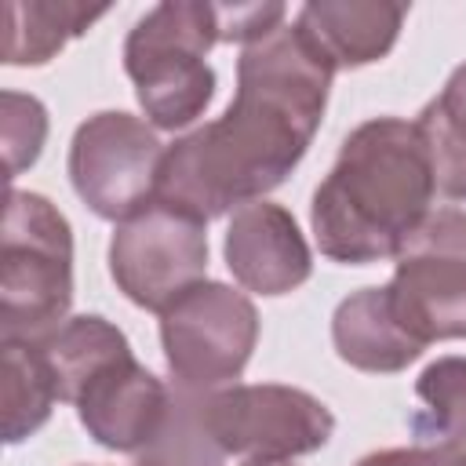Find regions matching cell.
Instances as JSON below:
<instances>
[{"instance_id":"cell-16","label":"cell","mask_w":466,"mask_h":466,"mask_svg":"<svg viewBox=\"0 0 466 466\" xmlns=\"http://www.w3.org/2000/svg\"><path fill=\"white\" fill-rule=\"evenodd\" d=\"M58 400L51 364L36 342H0V408L4 441L18 444L33 437Z\"/></svg>"},{"instance_id":"cell-23","label":"cell","mask_w":466,"mask_h":466,"mask_svg":"<svg viewBox=\"0 0 466 466\" xmlns=\"http://www.w3.org/2000/svg\"><path fill=\"white\" fill-rule=\"evenodd\" d=\"M138 466H146V462H138Z\"/></svg>"},{"instance_id":"cell-17","label":"cell","mask_w":466,"mask_h":466,"mask_svg":"<svg viewBox=\"0 0 466 466\" xmlns=\"http://www.w3.org/2000/svg\"><path fill=\"white\" fill-rule=\"evenodd\" d=\"M415 127L426 142L437 193L466 200V62L448 76L441 95L422 106Z\"/></svg>"},{"instance_id":"cell-6","label":"cell","mask_w":466,"mask_h":466,"mask_svg":"<svg viewBox=\"0 0 466 466\" xmlns=\"http://www.w3.org/2000/svg\"><path fill=\"white\" fill-rule=\"evenodd\" d=\"M390 306L419 342L466 339V211L437 208L393 255Z\"/></svg>"},{"instance_id":"cell-4","label":"cell","mask_w":466,"mask_h":466,"mask_svg":"<svg viewBox=\"0 0 466 466\" xmlns=\"http://www.w3.org/2000/svg\"><path fill=\"white\" fill-rule=\"evenodd\" d=\"M215 44H222L215 4L171 0L135 22L124 40V69L153 127L178 131L208 109L215 95L208 51Z\"/></svg>"},{"instance_id":"cell-13","label":"cell","mask_w":466,"mask_h":466,"mask_svg":"<svg viewBox=\"0 0 466 466\" xmlns=\"http://www.w3.org/2000/svg\"><path fill=\"white\" fill-rule=\"evenodd\" d=\"M331 342L350 368L371 375L404 371L426 350L397 320L386 288H360L346 295L331 317Z\"/></svg>"},{"instance_id":"cell-5","label":"cell","mask_w":466,"mask_h":466,"mask_svg":"<svg viewBox=\"0 0 466 466\" xmlns=\"http://www.w3.org/2000/svg\"><path fill=\"white\" fill-rule=\"evenodd\" d=\"M258 342V313L251 299L229 284L200 280L160 313V346L178 390L208 393L251 360Z\"/></svg>"},{"instance_id":"cell-9","label":"cell","mask_w":466,"mask_h":466,"mask_svg":"<svg viewBox=\"0 0 466 466\" xmlns=\"http://www.w3.org/2000/svg\"><path fill=\"white\" fill-rule=\"evenodd\" d=\"M208 222L171 208L149 204L142 215L116 226L109 240V273L127 302L164 313L178 295L208 273Z\"/></svg>"},{"instance_id":"cell-18","label":"cell","mask_w":466,"mask_h":466,"mask_svg":"<svg viewBox=\"0 0 466 466\" xmlns=\"http://www.w3.org/2000/svg\"><path fill=\"white\" fill-rule=\"evenodd\" d=\"M422 408L411 411L408 430L415 448H451L466 444V357H437L415 382Z\"/></svg>"},{"instance_id":"cell-1","label":"cell","mask_w":466,"mask_h":466,"mask_svg":"<svg viewBox=\"0 0 466 466\" xmlns=\"http://www.w3.org/2000/svg\"><path fill=\"white\" fill-rule=\"evenodd\" d=\"M331 76V62L295 25L244 44L233 102L218 120L167 146L157 200L200 222L262 200L306 157Z\"/></svg>"},{"instance_id":"cell-10","label":"cell","mask_w":466,"mask_h":466,"mask_svg":"<svg viewBox=\"0 0 466 466\" xmlns=\"http://www.w3.org/2000/svg\"><path fill=\"white\" fill-rule=\"evenodd\" d=\"M84 430L109 451H149L167 426L171 390L146 371L135 353L106 364L76 397Z\"/></svg>"},{"instance_id":"cell-8","label":"cell","mask_w":466,"mask_h":466,"mask_svg":"<svg viewBox=\"0 0 466 466\" xmlns=\"http://www.w3.org/2000/svg\"><path fill=\"white\" fill-rule=\"evenodd\" d=\"M167 146L157 131L120 109L87 116L69 142V182L106 222H127L157 204Z\"/></svg>"},{"instance_id":"cell-14","label":"cell","mask_w":466,"mask_h":466,"mask_svg":"<svg viewBox=\"0 0 466 466\" xmlns=\"http://www.w3.org/2000/svg\"><path fill=\"white\" fill-rule=\"evenodd\" d=\"M98 18H106V7L7 0L4 4V44H0V58L7 66H44L73 36L87 33Z\"/></svg>"},{"instance_id":"cell-2","label":"cell","mask_w":466,"mask_h":466,"mask_svg":"<svg viewBox=\"0 0 466 466\" xmlns=\"http://www.w3.org/2000/svg\"><path fill=\"white\" fill-rule=\"evenodd\" d=\"M433 167L415 120L375 116L342 138L313 189L309 226L320 255L342 266L393 258L433 211Z\"/></svg>"},{"instance_id":"cell-3","label":"cell","mask_w":466,"mask_h":466,"mask_svg":"<svg viewBox=\"0 0 466 466\" xmlns=\"http://www.w3.org/2000/svg\"><path fill=\"white\" fill-rule=\"evenodd\" d=\"M73 306V229L40 193L7 189L0 233V342H40Z\"/></svg>"},{"instance_id":"cell-20","label":"cell","mask_w":466,"mask_h":466,"mask_svg":"<svg viewBox=\"0 0 466 466\" xmlns=\"http://www.w3.org/2000/svg\"><path fill=\"white\" fill-rule=\"evenodd\" d=\"M357 466H430V462L422 448H386V451L364 455Z\"/></svg>"},{"instance_id":"cell-11","label":"cell","mask_w":466,"mask_h":466,"mask_svg":"<svg viewBox=\"0 0 466 466\" xmlns=\"http://www.w3.org/2000/svg\"><path fill=\"white\" fill-rule=\"evenodd\" d=\"M226 266L233 280L244 291L255 295H288L299 284L309 280L313 255L306 237L299 233V222L288 208L255 200L240 211H233L226 226Z\"/></svg>"},{"instance_id":"cell-22","label":"cell","mask_w":466,"mask_h":466,"mask_svg":"<svg viewBox=\"0 0 466 466\" xmlns=\"http://www.w3.org/2000/svg\"><path fill=\"white\" fill-rule=\"evenodd\" d=\"M244 466H295L291 459H284V462H244Z\"/></svg>"},{"instance_id":"cell-15","label":"cell","mask_w":466,"mask_h":466,"mask_svg":"<svg viewBox=\"0 0 466 466\" xmlns=\"http://www.w3.org/2000/svg\"><path fill=\"white\" fill-rule=\"evenodd\" d=\"M51 364L55 386H58V400L76 404L80 390L113 360L127 357L131 346L124 339V331L116 324H109L106 317H69L58 331H51L47 339L36 342Z\"/></svg>"},{"instance_id":"cell-19","label":"cell","mask_w":466,"mask_h":466,"mask_svg":"<svg viewBox=\"0 0 466 466\" xmlns=\"http://www.w3.org/2000/svg\"><path fill=\"white\" fill-rule=\"evenodd\" d=\"M4 160H7V178H15L22 167H29L40 157V146L47 138V113L33 95L4 91Z\"/></svg>"},{"instance_id":"cell-21","label":"cell","mask_w":466,"mask_h":466,"mask_svg":"<svg viewBox=\"0 0 466 466\" xmlns=\"http://www.w3.org/2000/svg\"><path fill=\"white\" fill-rule=\"evenodd\" d=\"M430 466H466V444H451V448H433L426 451Z\"/></svg>"},{"instance_id":"cell-7","label":"cell","mask_w":466,"mask_h":466,"mask_svg":"<svg viewBox=\"0 0 466 466\" xmlns=\"http://www.w3.org/2000/svg\"><path fill=\"white\" fill-rule=\"evenodd\" d=\"M200 422L222 455H244L248 462H284L320 451L335 433V415L306 390L258 382L226 386L211 397H197Z\"/></svg>"},{"instance_id":"cell-12","label":"cell","mask_w":466,"mask_h":466,"mask_svg":"<svg viewBox=\"0 0 466 466\" xmlns=\"http://www.w3.org/2000/svg\"><path fill=\"white\" fill-rule=\"evenodd\" d=\"M408 7L386 0H313L299 7L295 29L331 62V69H360L390 55Z\"/></svg>"}]
</instances>
